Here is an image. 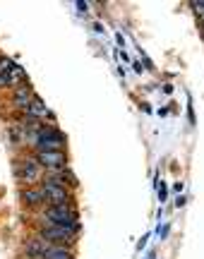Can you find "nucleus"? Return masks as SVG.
<instances>
[{"instance_id": "obj_1", "label": "nucleus", "mask_w": 204, "mask_h": 259, "mask_svg": "<svg viewBox=\"0 0 204 259\" xmlns=\"http://www.w3.org/2000/svg\"><path fill=\"white\" fill-rule=\"evenodd\" d=\"M29 139L38 151H63L65 147V137L56 127H38L29 135Z\"/></svg>"}, {"instance_id": "obj_2", "label": "nucleus", "mask_w": 204, "mask_h": 259, "mask_svg": "<svg viewBox=\"0 0 204 259\" xmlns=\"http://www.w3.org/2000/svg\"><path fill=\"white\" fill-rule=\"evenodd\" d=\"M44 219L53 226H63V228H72V231H79V223H77V211H74L70 202L67 204H51L46 211H44Z\"/></svg>"}, {"instance_id": "obj_3", "label": "nucleus", "mask_w": 204, "mask_h": 259, "mask_svg": "<svg viewBox=\"0 0 204 259\" xmlns=\"http://www.w3.org/2000/svg\"><path fill=\"white\" fill-rule=\"evenodd\" d=\"M74 235H77V231L63 228V226H53V223H46V226L41 228V238L48 240L51 245H70V242L74 240Z\"/></svg>"}, {"instance_id": "obj_4", "label": "nucleus", "mask_w": 204, "mask_h": 259, "mask_svg": "<svg viewBox=\"0 0 204 259\" xmlns=\"http://www.w3.org/2000/svg\"><path fill=\"white\" fill-rule=\"evenodd\" d=\"M15 176L22 183H36L41 176V166L36 158H24V161H15Z\"/></svg>"}, {"instance_id": "obj_5", "label": "nucleus", "mask_w": 204, "mask_h": 259, "mask_svg": "<svg viewBox=\"0 0 204 259\" xmlns=\"http://www.w3.org/2000/svg\"><path fill=\"white\" fill-rule=\"evenodd\" d=\"M36 163L41 168H46V170H51V173H58V170H63V168H67V158L63 151H38L36 154Z\"/></svg>"}, {"instance_id": "obj_6", "label": "nucleus", "mask_w": 204, "mask_h": 259, "mask_svg": "<svg viewBox=\"0 0 204 259\" xmlns=\"http://www.w3.org/2000/svg\"><path fill=\"white\" fill-rule=\"evenodd\" d=\"M48 250H51V242L44 240L41 235L27 240V245H24V254H27L29 259H44V254H46Z\"/></svg>"}, {"instance_id": "obj_7", "label": "nucleus", "mask_w": 204, "mask_h": 259, "mask_svg": "<svg viewBox=\"0 0 204 259\" xmlns=\"http://www.w3.org/2000/svg\"><path fill=\"white\" fill-rule=\"evenodd\" d=\"M19 199H22L24 206H41V204H46V197L41 192V187H27V190H22Z\"/></svg>"}, {"instance_id": "obj_8", "label": "nucleus", "mask_w": 204, "mask_h": 259, "mask_svg": "<svg viewBox=\"0 0 204 259\" xmlns=\"http://www.w3.org/2000/svg\"><path fill=\"white\" fill-rule=\"evenodd\" d=\"M31 89L29 87H19V89H15V96H12V103H15V108H19V111L27 113L29 103H31Z\"/></svg>"}, {"instance_id": "obj_9", "label": "nucleus", "mask_w": 204, "mask_h": 259, "mask_svg": "<svg viewBox=\"0 0 204 259\" xmlns=\"http://www.w3.org/2000/svg\"><path fill=\"white\" fill-rule=\"evenodd\" d=\"M27 115H29V118H34V120H38V118H46V115H48V118H53V115L48 113V108L44 106V101H41V99H36V96L31 99V103H29Z\"/></svg>"}, {"instance_id": "obj_10", "label": "nucleus", "mask_w": 204, "mask_h": 259, "mask_svg": "<svg viewBox=\"0 0 204 259\" xmlns=\"http://www.w3.org/2000/svg\"><path fill=\"white\" fill-rule=\"evenodd\" d=\"M44 259H74V254L65 250V245H51V250L44 254Z\"/></svg>"}, {"instance_id": "obj_11", "label": "nucleus", "mask_w": 204, "mask_h": 259, "mask_svg": "<svg viewBox=\"0 0 204 259\" xmlns=\"http://www.w3.org/2000/svg\"><path fill=\"white\" fill-rule=\"evenodd\" d=\"M15 70H17V65L12 63L10 58L0 56V74H10V77H12V74H15ZM12 79H15V77H12Z\"/></svg>"}, {"instance_id": "obj_12", "label": "nucleus", "mask_w": 204, "mask_h": 259, "mask_svg": "<svg viewBox=\"0 0 204 259\" xmlns=\"http://www.w3.org/2000/svg\"><path fill=\"white\" fill-rule=\"evenodd\" d=\"M8 84H12V77L10 74H0V87H8Z\"/></svg>"}]
</instances>
